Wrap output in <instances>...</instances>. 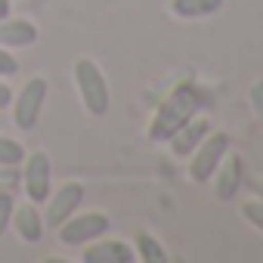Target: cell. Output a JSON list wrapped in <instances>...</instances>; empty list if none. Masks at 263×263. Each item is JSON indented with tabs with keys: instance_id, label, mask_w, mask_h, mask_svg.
<instances>
[{
	"instance_id": "cell-12",
	"label": "cell",
	"mask_w": 263,
	"mask_h": 263,
	"mask_svg": "<svg viewBox=\"0 0 263 263\" xmlns=\"http://www.w3.org/2000/svg\"><path fill=\"white\" fill-rule=\"evenodd\" d=\"M37 44V25L28 22V19H0V47L7 50H22V47H31Z\"/></svg>"
},
{
	"instance_id": "cell-7",
	"label": "cell",
	"mask_w": 263,
	"mask_h": 263,
	"mask_svg": "<svg viewBox=\"0 0 263 263\" xmlns=\"http://www.w3.org/2000/svg\"><path fill=\"white\" fill-rule=\"evenodd\" d=\"M22 186H25L28 201H34V204H44L47 195L53 192V164H50V158H47L44 152H31V155H25Z\"/></svg>"
},
{
	"instance_id": "cell-4",
	"label": "cell",
	"mask_w": 263,
	"mask_h": 263,
	"mask_svg": "<svg viewBox=\"0 0 263 263\" xmlns=\"http://www.w3.org/2000/svg\"><path fill=\"white\" fill-rule=\"evenodd\" d=\"M108 229H111V220H108V214H102V211H87V214H78V211H74L62 226H56L59 241L68 245V248H84V245L102 238Z\"/></svg>"
},
{
	"instance_id": "cell-2",
	"label": "cell",
	"mask_w": 263,
	"mask_h": 263,
	"mask_svg": "<svg viewBox=\"0 0 263 263\" xmlns=\"http://www.w3.org/2000/svg\"><path fill=\"white\" fill-rule=\"evenodd\" d=\"M74 87H78V96H81L84 108H87L93 118H102V115L108 111V105H111V90H108V81H105L102 68H99L93 59L81 56V59L74 62Z\"/></svg>"
},
{
	"instance_id": "cell-10",
	"label": "cell",
	"mask_w": 263,
	"mask_h": 263,
	"mask_svg": "<svg viewBox=\"0 0 263 263\" xmlns=\"http://www.w3.org/2000/svg\"><path fill=\"white\" fill-rule=\"evenodd\" d=\"M10 226L16 229V235L25 241V245H37L47 232V223H44V214L37 211L34 201H25L19 208H13V217H10Z\"/></svg>"
},
{
	"instance_id": "cell-20",
	"label": "cell",
	"mask_w": 263,
	"mask_h": 263,
	"mask_svg": "<svg viewBox=\"0 0 263 263\" xmlns=\"http://www.w3.org/2000/svg\"><path fill=\"white\" fill-rule=\"evenodd\" d=\"M10 102H13V87H10L4 78H0V111L10 108Z\"/></svg>"
},
{
	"instance_id": "cell-11",
	"label": "cell",
	"mask_w": 263,
	"mask_h": 263,
	"mask_svg": "<svg viewBox=\"0 0 263 263\" xmlns=\"http://www.w3.org/2000/svg\"><path fill=\"white\" fill-rule=\"evenodd\" d=\"M208 130H211V121L204 118V115H195V118H189L177 134L167 140V146H171V155L174 158H189V152L208 137Z\"/></svg>"
},
{
	"instance_id": "cell-9",
	"label": "cell",
	"mask_w": 263,
	"mask_h": 263,
	"mask_svg": "<svg viewBox=\"0 0 263 263\" xmlns=\"http://www.w3.org/2000/svg\"><path fill=\"white\" fill-rule=\"evenodd\" d=\"M84 263H130L137 260V251L134 245H127L121 238H96L90 245H84V254H81Z\"/></svg>"
},
{
	"instance_id": "cell-1",
	"label": "cell",
	"mask_w": 263,
	"mask_h": 263,
	"mask_svg": "<svg viewBox=\"0 0 263 263\" xmlns=\"http://www.w3.org/2000/svg\"><path fill=\"white\" fill-rule=\"evenodd\" d=\"M201 105H204L201 90H198L192 81H180V84L161 99V105L155 108V115H152V121H149V140H152V143H167L189 118L198 115Z\"/></svg>"
},
{
	"instance_id": "cell-5",
	"label": "cell",
	"mask_w": 263,
	"mask_h": 263,
	"mask_svg": "<svg viewBox=\"0 0 263 263\" xmlns=\"http://www.w3.org/2000/svg\"><path fill=\"white\" fill-rule=\"evenodd\" d=\"M226 149H229V137L223 134V130H214V127H211L208 137L189 152V180H192V183H208V180L214 177L217 164L223 161Z\"/></svg>"
},
{
	"instance_id": "cell-15",
	"label": "cell",
	"mask_w": 263,
	"mask_h": 263,
	"mask_svg": "<svg viewBox=\"0 0 263 263\" xmlns=\"http://www.w3.org/2000/svg\"><path fill=\"white\" fill-rule=\"evenodd\" d=\"M25 161V146L13 137H0V167H16Z\"/></svg>"
},
{
	"instance_id": "cell-3",
	"label": "cell",
	"mask_w": 263,
	"mask_h": 263,
	"mask_svg": "<svg viewBox=\"0 0 263 263\" xmlns=\"http://www.w3.org/2000/svg\"><path fill=\"white\" fill-rule=\"evenodd\" d=\"M47 93H50V84L37 74V78H28L25 84H22V90L13 96V124L19 127V130H34L37 127V121H41V115H44V102H47Z\"/></svg>"
},
{
	"instance_id": "cell-6",
	"label": "cell",
	"mask_w": 263,
	"mask_h": 263,
	"mask_svg": "<svg viewBox=\"0 0 263 263\" xmlns=\"http://www.w3.org/2000/svg\"><path fill=\"white\" fill-rule=\"evenodd\" d=\"M84 195H87V189H84V183H78V180H68V183H62L59 189H53L50 195H47V208H44V223L50 226V229H56V226H62L81 204H84Z\"/></svg>"
},
{
	"instance_id": "cell-14",
	"label": "cell",
	"mask_w": 263,
	"mask_h": 263,
	"mask_svg": "<svg viewBox=\"0 0 263 263\" xmlns=\"http://www.w3.org/2000/svg\"><path fill=\"white\" fill-rule=\"evenodd\" d=\"M134 251H137V257L146 260V263H167V251H164V245H161L152 232H137Z\"/></svg>"
},
{
	"instance_id": "cell-18",
	"label": "cell",
	"mask_w": 263,
	"mask_h": 263,
	"mask_svg": "<svg viewBox=\"0 0 263 263\" xmlns=\"http://www.w3.org/2000/svg\"><path fill=\"white\" fill-rule=\"evenodd\" d=\"M13 208H16L13 195H10V192H0V235H4V232L10 229V217H13Z\"/></svg>"
},
{
	"instance_id": "cell-13",
	"label": "cell",
	"mask_w": 263,
	"mask_h": 263,
	"mask_svg": "<svg viewBox=\"0 0 263 263\" xmlns=\"http://www.w3.org/2000/svg\"><path fill=\"white\" fill-rule=\"evenodd\" d=\"M167 10L177 19H204L223 10V0H171Z\"/></svg>"
},
{
	"instance_id": "cell-16",
	"label": "cell",
	"mask_w": 263,
	"mask_h": 263,
	"mask_svg": "<svg viewBox=\"0 0 263 263\" xmlns=\"http://www.w3.org/2000/svg\"><path fill=\"white\" fill-rule=\"evenodd\" d=\"M241 217L263 235V201H245L241 204Z\"/></svg>"
},
{
	"instance_id": "cell-21",
	"label": "cell",
	"mask_w": 263,
	"mask_h": 263,
	"mask_svg": "<svg viewBox=\"0 0 263 263\" xmlns=\"http://www.w3.org/2000/svg\"><path fill=\"white\" fill-rule=\"evenodd\" d=\"M13 13V0H0V19H7Z\"/></svg>"
},
{
	"instance_id": "cell-19",
	"label": "cell",
	"mask_w": 263,
	"mask_h": 263,
	"mask_svg": "<svg viewBox=\"0 0 263 263\" xmlns=\"http://www.w3.org/2000/svg\"><path fill=\"white\" fill-rule=\"evenodd\" d=\"M13 74H19V59L7 47H0V78H13Z\"/></svg>"
},
{
	"instance_id": "cell-8",
	"label": "cell",
	"mask_w": 263,
	"mask_h": 263,
	"mask_svg": "<svg viewBox=\"0 0 263 263\" xmlns=\"http://www.w3.org/2000/svg\"><path fill=\"white\" fill-rule=\"evenodd\" d=\"M211 180H214V195L220 201H232L238 195L241 183H245V161H241V155H235V152L226 149V155L217 164V171H214Z\"/></svg>"
},
{
	"instance_id": "cell-17",
	"label": "cell",
	"mask_w": 263,
	"mask_h": 263,
	"mask_svg": "<svg viewBox=\"0 0 263 263\" xmlns=\"http://www.w3.org/2000/svg\"><path fill=\"white\" fill-rule=\"evenodd\" d=\"M248 105H251L254 118L263 124V81H254V84L248 87Z\"/></svg>"
}]
</instances>
